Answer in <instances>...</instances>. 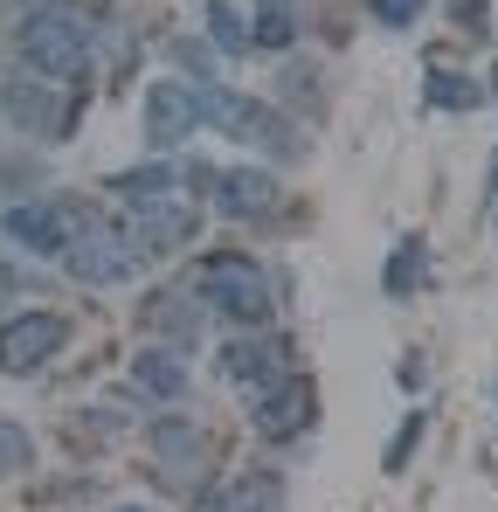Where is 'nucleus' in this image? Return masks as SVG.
Wrapping results in <instances>:
<instances>
[{"label": "nucleus", "mask_w": 498, "mask_h": 512, "mask_svg": "<svg viewBox=\"0 0 498 512\" xmlns=\"http://www.w3.org/2000/svg\"><path fill=\"white\" fill-rule=\"evenodd\" d=\"M305 423H312V388H305L298 374L256 402V429H263V436H298Z\"/></svg>", "instance_id": "obj_12"}, {"label": "nucleus", "mask_w": 498, "mask_h": 512, "mask_svg": "<svg viewBox=\"0 0 498 512\" xmlns=\"http://www.w3.org/2000/svg\"><path fill=\"white\" fill-rule=\"evenodd\" d=\"M0 229L21 243V250H42V256H63L70 243H77L83 215H70L63 201H21V208H7L0 215Z\"/></svg>", "instance_id": "obj_7"}, {"label": "nucleus", "mask_w": 498, "mask_h": 512, "mask_svg": "<svg viewBox=\"0 0 498 512\" xmlns=\"http://www.w3.org/2000/svg\"><path fill=\"white\" fill-rule=\"evenodd\" d=\"M201 118H208V125H222V132H236L243 146L277 153V160H291V153H298V132H291L277 111H263L256 97H236V90H201Z\"/></svg>", "instance_id": "obj_3"}, {"label": "nucleus", "mask_w": 498, "mask_h": 512, "mask_svg": "<svg viewBox=\"0 0 498 512\" xmlns=\"http://www.w3.org/2000/svg\"><path fill=\"white\" fill-rule=\"evenodd\" d=\"M367 7H374V14H381L388 28H409L415 14H422V0H367Z\"/></svg>", "instance_id": "obj_22"}, {"label": "nucleus", "mask_w": 498, "mask_h": 512, "mask_svg": "<svg viewBox=\"0 0 498 512\" xmlns=\"http://www.w3.org/2000/svg\"><path fill=\"white\" fill-rule=\"evenodd\" d=\"M215 208H222L229 222H256V215H270V208H277V180H270L263 167L215 173Z\"/></svg>", "instance_id": "obj_11"}, {"label": "nucleus", "mask_w": 498, "mask_h": 512, "mask_svg": "<svg viewBox=\"0 0 498 512\" xmlns=\"http://www.w3.org/2000/svg\"><path fill=\"white\" fill-rule=\"evenodd\" d=\"M249 42H263V49H291V14L270 0V7L256 14V35H249Z\"/></svg>", "instance_id": "obj_19"}, {"label": "nucleus", "mask_w": 498, "mask_h": 512, "mask_svg": "<svg viewBox=\"0 0 498 512\" xmlns=\"http://www.w3.org/2000/svg\"><path fill=\"white\" fill-rule=\"evenodd\" d=\"M201 512H277V485L256 471V478H236V485H222V492H208Z\"/></svg>", "instance_id": "obj_14"}, {"label": "nucleus", "mask_w": 498, "mask_h": 512, "mask_svg": "<svg viewBox=\"0 0 498 512\" xmlns=\"http://www.w3.org/2000/svg\"><path fill=\"white\" fill-rule=\"evenodd\" d=\"M208 35H215V49H229V56H243V49H249V21L229 7V0L208 7Z\"/></svg>", "instance_id": "obj_16"}, {"label": "nucleus", "mask_w": 498, "mask_h": 512, "mask_svg": "<svg viewBox=\"0 0 498 512\" xmlns=\"http://www.w3.org/2000/svg\"><path fill=\"white\" fill-rule=\"evenodd\" d=\"M429 104H450V111H464V104H478V90L464 84V77H443V70H436V77H429Z\"/></svg>", "instance_id": "obj_21"}, {"label": "nucleus", "mask_w": 498, "mask_h": 512, "mask_svg": "<svg viewBox=\"0 0 498 512\" xmlns=\"http://www.w3.org/2000/svg\"><path fill=\"white\" fill-rule=\"evenodd\" d=\"M28 457H35V443H28V429L7 423L0 416V478H14V471H28Z\"/></svg>", "instance_id": "obj_17"}, {"label": "nucleus", "mask_w": 498, "mask_h": 512, "mask_svg": "<svg viewBox=\"0 0 498 512\" xmlns=\"http://www.w3.org/2000/svg\"><path fill=\"white\" fill-rule=\"evenodd\" d=\"M194 201H180L173 187H160V194H139L132 201V250L139 256H166V250H180L187 236H194Z\"/></svg>", "instance_id": "obj_6"}, {"label": "nucleus", "mask_w": 498, "mask_h": 512, "mask_svg": "<svg viewBox=\"0 0 498 512\" xmlns=\"http://www.w3.org/2000/svg\"><path fill=\"white\" fill-rule=\"evenodd\" d=\"M21 63L42 70L49 84H77L83 70H90V28H83L70 7L28 14V28H21Z\"/></svg>", "instance_id": "obj_1"}, {"label": "nucleus", "mask_w": 498, "mask_h": 512, "mask_svg": "<svg viewBox=\"0 0 498 512\" xmlns=\"http://www.w3.org/2000/svg\"><path fill=\"white\" fill-rule=\"evenodd\" d=\"M415 436H422V416H409V429H402V436H395V450H388V464H402V457H409Z\"/></svg>", "instance_id": "obj_23"}, {"label": "nucleus", "mask_w": 498, "mask_h": 512, "mask_svg": "<svg viewBox=\"0 0 498 512\" xmlns=\"http://www.w3.org/2000/svg\"><path fill=\"white\" fill-rule=\"evenodd\" d=\"M111 512H153V506H111Z\"/></svg>", "instance_id": "obj_24"}, {"label": "nucleus", "mask_w": 498, "mask_h": 512, "mask_svg": "<svg viewBox=\"0 0 498 512\" xmlns=\"http://www.w3.org/2000/svg\"><path fill=\"white\" fill-rule=\"evenodd\" d=\"M132 381L146 388V395H187V360H180V346H146L139 360H132Z\"/></svg>", "instance_id": "obj_13"}, {"label": "nucleus", "mask_w": 498, "mask_h": 512, "mask_svg": "<svg viewBox=\"0 0 498 512\" xmlns=\"http://www.w3.org/2000/svg\"><path fill=\"white\" fill-rule=\"evenodd\" d=\"M146 319L166 326L173 340H187V333H194V319H187V305H180V298H153V305H146Z\"/></svg>", "instance_id": "obj_20"}, {"label": "nucleus", "mask_w": 498, "mask_h": 512, "mask_svg": "<svg viewBox=\"0 0 498 512\" xmlns=\"http://www.w3.org/2000/svg\"><path fill=\"white\" fill-rule=\"evenodd\" d=\"M415 284H422V243H402V250H395V263H388V291H395V298H402V291H415Z\"/></svg>", "instance_id": "obj_18"}, {"label": "nucleus", "mask_w": 498, "mask_h": 512, "mask_svg": "<svg viewBox=\"0 0 498 512\" xmlns=\"http://www.w3.org/2000/svg\"><path fill=\"white\" fill-rule=\"evenodd\" d=\"M70 340V319L63 312H14L7 326H0V374H35V367H49L56 353Z\"/></svg>", "instance_id": "obj_4"}, {"label": "nucleus", "mask_w": 498, "mask_h": 512, "mask_svg": "<svg viewBox=\"0 0 498 512\" xmlns=\"http://www.w3.org/2000/svg\"><path fill=\"white\" fill-rule=\"evenodd\" d=\"M201 298H208L222 319H236V326H263V319L277 312L270 277H263L249 256H208V263H201Z\"/></svg>", "instance_id": "obj_2"}, {"label": "nucleus", "mask_w": 498, "mask_h": 512, "mask_svg": "<svg viewBox=\"0 0 498 512\" xmlns=\"http://www.w3.org/2000/svg\"><path fill=\"white\" fill-rule=\"evenodd\" d=\"M194 125H201V90L194 84H173V77H166V84L146 90V146L166 153V146H180Z\"/></svg>", "instance_id": "obj_8"}, {"label": "nucleus", "mask_w": 498, "mask_h": 512, "mask_svg": "<svg viewBox=\"0 0 498 512\" xmlns=\"http://www.w3.org/2000/svg\"><path fill=\"white\" fill-rule=\"evenodd\" d=\"M222 381H236L249 402H263V395L284 388L291 374H284V353L270 340H236V346H222Z\"/></svg>", "instance_id": "obj_10"}, {"label": "nucleus", "mask_w": 498, "mask_h": 512, "mask_svg": "<svg viewBox=\"0 0 498 512\" xmlns=\"http://www.w3.org/2000/svg\"><path fill=\"white\" fill-rule=\"evenodd\" d=\"M0 104H7V118H14L21 132H35V139H56V132L70 125V97L49 90V77H42V84H35V77H14V84L0 90Z\"/></svg>", "instance_id": "obj_9"}, {"label": "nucleus", "mask_w": 498, "mask_h": 512, "mask_svg": "<svg viewBox=\"0 0 498 512\" xmlns=\"http://www.w3.org/2000/svg\"><path fill=\"white\" fill-rule=\"evenodd\" d=\"M63 263H70V277L77 284H125L132 270H139V250H132V236H118V229H104V222H83L77 243L63 250Z\"/></svg>", "instance_id": "obj_5"}, {"label": "nucleus", "mask_w": 498, "mask_h": 512, "mask_svg": "<svg viewBox=\"0 0 498 512\" xmlns=\"http://www.w3.org/2000/svg\"><path fill=\"white\" fill-rule=\"evenodd\" d=\"M153 443H160V457L173 464V471H194L201 457H208V443H201V429L187 423V416H173V423L153 429Z\"/></svg>", "instance_id": "obj_15"}]
</instances>
